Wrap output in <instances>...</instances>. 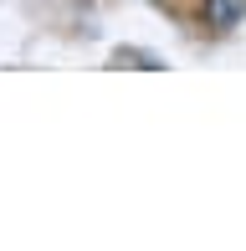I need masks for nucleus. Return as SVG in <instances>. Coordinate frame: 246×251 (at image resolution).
Instances as JSON below:
<instances>
[{
    "label": "nucleus",
    "instance_id": "1",
    "mask_svg": "<svg viewBox=\"0 0 246 251\" xmlns=\"http://www.w3.org/2000/svg\"><path fill=\"white\" fill-rule=\"evenodd\" d=\"M246 21V0H205V26L216 31H231Z\"/></svg>",
    "mask_w": 246,
    "mask_h": 251
}]
</instances>
